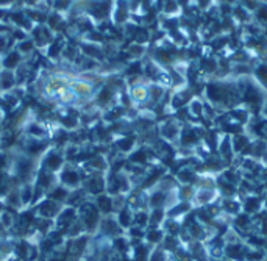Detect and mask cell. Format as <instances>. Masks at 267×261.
<instances>
[{
  "label": "cell",
  "instance_id": "1",
  "mask_svg": "<svg viewBox=\"0 0 267 261\" xmlns=\"http://www.w3.org/2000/svg\"><path fill=\"white\" fill-rule=\"evenodd\" d=\"M258 17L259 19H267V8H261L258 11Z\"/></svg>",
  "mask_w": 267,
  "mask_h": 261
}]
</instances>
